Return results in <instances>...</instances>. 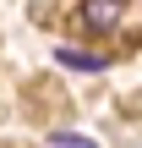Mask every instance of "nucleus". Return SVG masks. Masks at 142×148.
I'll return each instance as SVG.
<instances>
[{
    "instance_id": "nucleus-2",
    "label": "nucleus",
    "mask_w": 142,
    "mask_h": 148,
    "mask_svg": "<svg viewBox=\"0 0 142 148\" xmlns=\"http://www.w3.org/2000/svg\"><path fill=\"white\" fill-rule=\"evenodd\" d=\"M55 60L60 66H77V71H104L109 66V55H93V49H60Z\"/></svg>"
},
{
    "instance_id": "nucleus-1",
    "label": "nucleus",
    "mask_w": 142,
    "mask_h": 148,
    "mask_svg": "<svg viewBox=\"0 0 142 148\" xmlns=\"http://www.w3.org/2000/svg\"><path fill=\"white\" fill-rule=\"evenodd\" d=\"M120 11H126L120 0H82V11H77V16H82V27H88V33H109V27L120 22Z\"/></svg>"
},
{
    "instance_id": "nucleus-3",
    "label": "nucleus",
    "mask_w": 142,
    "mask_h": 148,
    "mask_svg": "<svg viewBox=\"0 0 142 148\" xmlns=\"http://www.w3.org/2000/svg\"><path fill=\"white\" fill-rule=\"evenodd\" d=\"M55 148H99V143H93V137H77V132H60Z\"/></svg>"
}]
</instances>
